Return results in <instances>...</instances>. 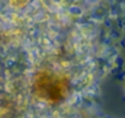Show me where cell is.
Wrapping results in <instances>:
<instances>
[{"label":"cell","mask_w":125,"mask_h":118,"mask_svg":"<svg viewBox=\"0 0 125 118\" xmlns=\"http://www.w3.org/2000/svg\"><path fill=\"white\" fill-rule=\"evenodd\" d=\"M115 62H118V64L121 65V64H123V59H121V58H118V60H115Z\"/></svg>","instance_id":"2"},{"label":"cell","mask_w":125,"mask_h":118,"mask_svg":"<svg viewBox=\"0 0 125 118\" xmlns=\"http://www.w3.org/2000/svg\"><path fill=\"white\" fill-rule=\"evenodd\" d=\"M69 12H70L71 15H74V16H80V15L82 14V10H81V8H80V6L74 5V6H70Z\"/></svg>","instance_id":"1"}]
</instances>
